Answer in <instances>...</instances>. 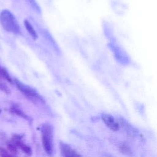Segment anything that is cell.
I'll return each instance as SVG.
<instances>
[{
    "instance_id": "obj_5",
    "label": "cell",
    "mask_w": 157,
    "mask_h": 157,
    "mask_svg": "<svg viewBox=\"0 0 157 157\" xmlns=\"http://www.w3.org/2000/svg\"><path fill=\"white\" fill-rule=\"evenodd\" d=\"M101 119L110 129L113 131H117L120 129V123L112 115L108 113H102Z\"/></svg>"
},
{
    "instance_id": "obj_10",
    "label": "cell",
    "mask_w": 157,
    "mask_h": 157,
    "mask_svg": "<svg viewBox=\"0 0 157 157\" xmlns=\"http://www.w3.org/2000/svg\"><path fill=\"white\" fill-rule=\"evenodd\" d=\"M0 77L2 78L4 80H6V81H7L10 83L13 82L12 78L10 75L8 71L6 69V68L1 66V65H0Z\"/></svg>"
},
{
    "instance_id": "obj_15",
    "label": "cell",
    "mask_w": 157,
    "mask_h": 157,
    "mask_svg": "<svg viewBox=\"0 0 157 157\" xmlns=\"http://www.w3.org/2000/svg\"><path fill=\"white\" fill-rule=\"evenodd\" d=\"M0 156H4V157H7V156H12V154L7 151L6 149L1 147H0Z\"/></svg>"
},
{
    "instance_id": "obj_8",
    "label": "cell",
    "mask_w": 157,
    "mask_h": 157,
    "mask_svg": "<svg viewBox=\"0 0 157 157\" xmlns=\"http://www.w3.org/2000/svg\"><path fill=\"white\" fill-rule=\"evenodd\" d=\"M9 110L10 112H12L13 114H15L20 117H21L22 118L28 121H31L32 120V119L31 118V117H29L28 115H27L23 111H22L20 109H19L18 107H17L16 105H12L10 107Z\"/></svg>"
},
{
    "instance_id": "obj_12",
    "label": "cell",
    "mask_w": 157,
    "mask_h": 157,
    "mask_svg": "<svg viewBox=\"0 0 157 157\" xmlns=\"http://www.w3.org/2000/svg\"><path fill=\"white\" fill-rule=\"evenodd\" d=\"M7 147L8 151L12 154V155H17L18 153V148L16 145L10 140L7 143Z\"/></svg>"
},
{
    "instance_id": "obj_2",
    "label": "cell",
    "mask_w": 157,
    "mask_h": 157,
    "mask_svg": "<svg viewBox=\"0 0 157 157\" xmlns=\"http://www.w3.org/2000/svg\"><path fill=\"white\" fill-rule=\"evenodd\" d=\"M40 131L43 148L49 156H52L53 153V128L49 123H44L42 124Z\"/></svg>"
},
{
    "instance_id": "obj_4",
    "label": "cell",
    "mask_w": 157,
    "mask_h": 157,
    "mask_svg": "<svg viewBox=\"0 0 157 157\" xmlns=\"http://www.w3.org/2000/svg\"><path fill=\"white\" fill-rule=\"evenodd\" d=\"M23 136L20 134H14L13 135L11 141L16 145L18 148H20L25 153H26L28 156H31L32 155L33 151L31 148L27 145L22 140Z\"/></svg>"
},
{
    "instance_id": "obj_6",
    "label": "cell",
    "mask_w": 157,
    "mask_h": 157,
    "mask_svg": "<svg viewBox=\"0 0 157 157\" xmlns=\"http://www.w3.org/2000/svg\"><path fill=\"white\" fill-rule=\"evenodd\" d=\"M109 46L114 53V55L116 59L120 62L121 63L124 64H128L129 63V58L126 53L118 46L113 44H109Z\"/></svg>"
},
{
    "instance_id": "obj_3",
    "label": "cell",
    "mask_w": 157,
    "mask_h": 157,
    "mask_svg": "<svg viewBox=\"0 0 157 157\" xmlns=\"http://www.w3.org/2000/svg\"><path fill=\"white\" fill-rule=\"evenodd\" d=\"M13 82L18 90L29 99L31 100H38L42 102H44L40 95L33 88L25 84L17 78H15Z\"/></svg>"
},
{
    "instance_id": "obj_13",
    "label": "cell",
    "mask_w": 157,
    "mask_h": 157,
    "mask_svg": "<svg viewBox=\"0 0 157 157\" xmlns=\"http://www.w3.org/2000/svg\"><path fill=\"white\" fill-rule=\"evenodd\" d=\"M2 79L3 78L0 77V90L6 94H10V90Z\"/></svg>"
},
{
    "instance_id": "obj_1",
    "label": "cell",
    "mask_w": 157,
    "mask_h": 157,
    "mask_svg": "<svg viewBox=\"0 0 157 157\" xmlns=\"http://www.w3.org/2000/svg\"><path fill=\"white\" fill-rule=\"evenodd\" d=\"M0 24L6 31L15 34H21V29L14 15L9 10L4 9L0 12Z\"/></svg>"
},
{
    "instance_id": "obj_11",
    "label": "cell",
    "mask_w": 157,
    "mask_h": 157,
    "mask_svg": "<svg viewBox=\"0 0 157 157\" xmlns=\"http://www.w3.org/2000/svg\"><path fill=\"white\" fill-rule=\"evenodd\" d=\"M28 1V3L31 7V9L35 11L37 13L40 14L41 13V9L38 4L36 0H26Z\"/></svg>"
},
{
    "instance_id": "obj_16",
    "label": "cell",
    "mask_w": 157,
    "mask_h": 157,
    "mask_svg": "<svg viewBox=\"0 0 157 157\" xmlns=\"http://www.w3.org/2000/svg\"><path fill=\"white\" fill-rule=\"evenodd\" d=\"M0 112H1V110H0Z\"/></svg>"
},
{
    "instance_id": "obj_14",
    "label": "cell",
    "mask_w": 157,
    "mask_h": 157,
    "mask_svg": "<svg viewBox=\"0 0 157 157\" xmlns=\"http://www.w3.org/2000/svg\"><path fill=\"white\" fill-rule=\"evenodd\" d=\"M118 148L120 149V150L124 154H126V155H129L131 153V150H130L129 147L125 144L124 143H120L118 145Z\"/></svg>"
},
{
    "instance_id": "obj_7",
    "label": "cell",
    "mask_w": 157,
    "mask_h": 157,
    "mask_svg": "<svg viewBox=\"0 0 157 157\" xmlns=\"http://www.w3.org/2000/svg\"><path fill=\"white\" fill-rule=\"evenodd\" d=\"M59 148L61 155L62 156L64 157H77L80 155L77 153V151L74 150L71 145L61 142L59 143Z\"/></svg>"
},
{
    "instance_id": "obj_9",
    "label": "cell",
    "mask_w": 157,
    "mask_h": 157,
    "mask_svg": "<svg viewBox=\"0 0 157 157\" xmlns=\"http://www.w3.org/2000/svg\"><path fill=\"white\" fill-rule=\"evenodd\" d=\"M24 25L25 26L26 29L27 30V31L28 32L29 35L31 36V37L34 40H36L38 36H37V34L36 30L34 29V28H33V26H32L31 23L28 20H24Z\"/></svg>"
}]
</instances>
